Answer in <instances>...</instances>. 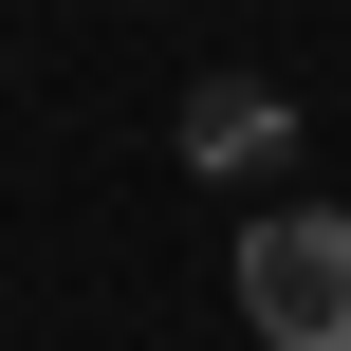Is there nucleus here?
Masks as SVG:
<instances>
[{
	"label": "nucleus",
	"mask_w": 351,
	"mask_h": 351,
	"mask_svg": "<svg viewBox=\"0 0 351 351\" xmlns=\"http://www.w3.org/2000/svg\"><path fill=\"white\" fill-rule=\"evenodd\" d=\"M241 333L259 351H351V204H259L241 222Z\"/></svg>",
	"instance_id": "1"
},
{
	"label": "nucleus",
	"mask_w": 351,
	"mask_h": 351,
	"mask_svg": "<svg viewBox=\"0 0 351 351\" xmlns=\"http://www.w3.org/2000/svg\"><path fill=\"white\" fill-rule=\"evenodd\" d=\"M185 167H204V185H278V167H296V93L204 74V93H185Z\"/></svg>",
	"instance_id": "2"
}]
</instances>
